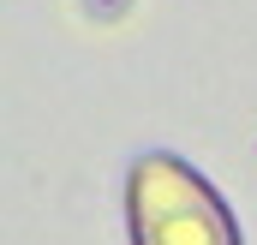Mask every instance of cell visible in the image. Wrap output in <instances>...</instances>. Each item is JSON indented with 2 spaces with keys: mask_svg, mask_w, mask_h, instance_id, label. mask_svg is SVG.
<instances>
[{
  "mask_svg": "<svg viewBox=\"0 0 257 245\" xmlns=\"http://www.w3.org/2000/svg\"><path fill=\"white\" fill-rule=\"evenodd\" d=\"M126 227L132 245H239L221 191L168 150H144L126 168Z\"/></svg>",
  "mask_w": 257,
  "mask_h": 245,
  "instance_id": "6da1fadb",
  "label": "cell"
}]
</instances>
